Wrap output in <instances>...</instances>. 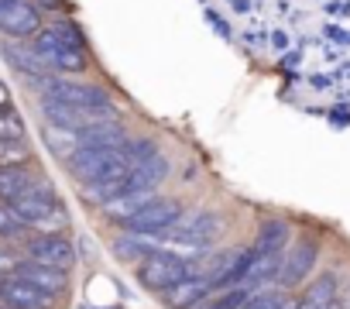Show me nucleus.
Wrapping results in <instances>:
<instances>
[{"label":"nucleus","instance_id":"obj_25","mask_svg":"<svg viewBox=\"0 0 350 309\" xmlns=\"http://www.w3.org/2000/svg\"><path fill=\"white\" fill-rule=\"evenodd\" d=\"M25 220L14 213L11 203H0V241H11V237H25Z\"/></svg>","mask_w":350,"mask_h":309},{"label":"nucleus","instance_id":"obj_2","mask_svg":"<svg viewBox=\"0 0 350 309\" xmlns=\"http://www.w3.org/2000/svg\"><path fill=\"white\" fill-rule=\"evenodd\" d=\"M14 213L25 220L28 230H66L69 217L62 210V203L55 200V193L49 189V183H31V189L25 196H18L14 203Z\"/></svg>","mask_w":350,"mask_h":309},{"label":"nucleus","instance_id":"obj_29","mask_svg":"<svg viewBox=\"0 0 350 309\" xmlns=\"http://www.w3.org/2000/svg\"><path fill=\"white\" fill-rule=\"evenodd\" d=\"M31 4H35L38 11H62L66 0H31Z\"/></svg>","mask_w":350,"mask_h":309},{"label":"nucleus","instance_id":"obj_7","mask_svg":"<svg viewBox=\"0 0 350 309\" xmlns=\"http://www.w3.org/2000/svg\"><path fill=\"white\" fill-rule=\"evenodd\" d=\"M66 165H69V172H72L79 183H93V179H103V176L131 172L127 154H124L120 148H93V144H79L76 154H72Z\"/></svg>","mask_w":350,"mask_h":309},{"label":"nucleus","instance_id":"obj_6","mask_svg":"<svg viewBox=\"0 0 350 309\" xmlns=\"http://www.w3.org/2000/svg\"><path fill=\"white\" fill-rule=\"evenodd\" d=\"M127 165H131V186L127 189H158L161 179L168 176V159L151 137H134L124 148Z\"/></svg>","mask_w":350,"mask_h":309},{"label":"nucleus","instance_id":"obj_10","mask_svg":"<svg viewBox=\"0 0 350 309\" xmlns=\"http://www.w3.org/2000/svg\"><path fill=\"white\" fill-rule=\"evenodd\" d=\"M316 261H319V244L316 241H295V244H288L285 254H282V268H278V282L275 285L299 288L312 275Z\"/></svg>","mask_w":350,"mask_h":309},{"label":"nucleus","instance_id":"obj_9","mask_svg":"<svg viewBox=\"0 0 350 309\" xmlns=\"http://www.w3.org/2000/svg\"><path fill=\"white\" fill-rule=\"evenodd\" d=\"M25 254L35 258V261L66 268V271L76 265V247H72V241L66 237V230H38L35 237L25 241Z\"/></svg>","mask_w":350,"mask_h":309},{"label":"nucleus","instance_id":"obj_28","mask_svg":"<svg viewBox=\"0 0 350 309\" xmlns=\"http://www.w3.org/2000/svg\"><path fill=\"white\" fill-rule=\"evenodd\" d=\"M206 21L213 25V31H220V38H230V28H227V21H224L217 11H206Z\"/></svg>","mask_w":350,"mask_h":309},{"label":"nucleus","instance_id":"obj_13","mask_svg":"<svg viewBox=\"0 0 350 309\" xmlns=\"http://www.w3.org/2000/svg\"><path fill=\"white\" fill-rule=\"evenodd\" d=\"M0 52H4L8 66H11L18 76H25V79L38 83V90H42V83H45V79H52L49 62L35 52V45H31V42H25V38H8L4 45H0Z\"/></svg>","mask_w":350,"mask_h":309},{"label":"nucleus","instance_id":"obj_4","mask_svg":"<svg viewBox=\"0 0 350 309\" xmlns=\"http://www.w3.org/2000/svg\"><path fill=\"white\" fill-rule=\"evenodd\" d=\"M42 96H52V100H62V103H72L79 110H86L93 120H103V117H117V107L110 100V93L103 86H93V83H72V79H45L42 83Z\"/></svg>","mask_w":350,"mask_h":309},{"label":"nucleus","instance_id":"obj_14","mask_svg":"<svg viewBox=\"0 0 350 309\" xmlns=\"http://www.w3.org/2000/svg\"><path fill=\"white\" fill-rule=\"evenodd\" d=\"M0 302L11 309H55V295L31 285L21 275H4L0 278Z\"/></svg>","mask_w":350,"mask_h":309},{"label":"nucleus","instance_id":"obj_20","mask_svg":"<svg viewBox=\"0 0 350 309\" xmlns=\"http://www.w3.org/2000/svg\"><path fill=\"white\" fill-rule=\"evenodd\" d=\"M288 241H292V227H288L285 220L271 217V220H265V224L258 227V237H254L251 247H254L258 254H285Z\"/></svg>","mask_w":350,"mask_h":309},{"label":"nucleus","instance_id":"obj_15","mask_svg":"<svg viewBox=\"0 0 350 309\" xmlns=\"http://www.w3.org/2000/svg\"><path fill=\"white\" fill-rule=\"evenodd\" d=\"M14 275H21V278H28L31 285L52 292L55 299H59L62 292H69V271H66V268H55V265H45V261H35V258H21V265H18Z\"/></svg>","mask_w":350,"mask_h":309},{"label":"nucleus","instance_id":"obj_30","mask_svg":"<svg viewBox=\"0 0 350 309\" xmlns=\"http://www.w3.org/2000/svg\"><path fill=\"white\" fill-rule=\"evenodd\" d=\"M271 45H275V52H285L288 49V35L285 31H271Z\"/></svg>","mask_w":350,"mask_h":309},{"label":"nucleus","instance_id":"obj_5","mask_svg":"<svg viewBox=\"0 0 350 309\" xmlns=\"http://www.w3.org/2000/svg\"><path fill=\"white\" fill-rule=\"evenodd\" d=\"M31 45H35V52L49 62V69H55V72L83 76V72L90 69V55H86V49L72 45L55 25H52V28H42V31L31 38Z\"/></svg>","mask_w":350,"mask_h":309},{"label":"nucleus","instance_id":"obj_3","mask_svg":"<svg viewBox=\"0 0 350 309\" xmlns=\"http://www.w3.org/2000/svg\"><path fill=\"white\" fill-rule=\"evenodd\" d=\"M186 275H203V265H193V261H186L183 254H175L168 247H158L154 254H148L137 265V282L154 295H161L175 282H183Z\"/></svg>","mask_w":350,"mask_h":309},{"label":"nucleus","instance_id":"obj_18","mask_svg":"<svg viewBox=\"0 0 350 309\" xmlns=\"http://www.w3.org/2000/svg\"><path fill=\"white\" fill-rule=\"evenodd\" d=\"M110 247H113V254H117V258H120L124 265H134V268H137V265H141V261H144L148 254H154V251H158L161 244L154 241V234L120 230V234L113 237V244H110Z\"/></svg>","mask_w":350,"mask_h":309},{"label":"nucleus","instance_id":"obj_1","mask_svg":"<svg viewBox=\"0 0 350 309\" xmlns=\"http://www.w3.org/2000/svg\"><path fill=\"white\" fill-rule=\"evenodd\" d=\"M224 230H227V220L220 217V213H213V210H196V213H183V220L175 224V227H168L165 234H161V244H168V247H189V251H206V247H213L220 237H224Z\"/></svg>","mask_w":350,"mask_h":309},{"label":"nucleus","instance_id":"obj_11","mask_svg":"<svg viewBox=\"0 0 350 309\" xmlns=\"http://www.w3.org/2000/svg\"><path fill=\"white\" fill-rule=\"evenodd\" d=\"M42 31V11L31 0H0V35L4 38H35Z\"/></svg>","mask_w":350,"mask_h":309},{"label":"nucleus","instance_id":"obj_16","mask_svg":"<svg viewBox=\"0 0 350 309\" xmlns=\"http://www.w3.org/2000/svg\"><path fill=\"white\" fill-rule=\"evenodd\" d=\"M79 144H93V148H127V131H124V124L117 120V117H103V120H90V124H83L79 131Z\"/></svg>","mask_w":350,"mask_h":309},{"label":"nucleus","instance_id":"obj_21","mask_svg":"<svg viewBox=\"0 0 350 309\" xmlns=\"http://www.w3.org/2000/svg\"><path fill=\"white\" fill-rule=\"evenodd\" d=\"M241 309H299V299L288 295V288L282 285H265V288H254Z\"/></svg>","mask_w":350,"mask_h":309},{"label":"nucleus","instance_id":"obj_24","mask_svg":"<svg viewBox=\"0 0 350 309\" xmlns=\"http://www.w3.org/2000/svg\"><path fill=\"white\" fill-rule=\"evenodd\" d=\"M336 275H319L299 299V306H326V302H336Z\"/></svg>","mask_w":350,"mask_h":309},{"label":"nucleus","instance_id":"obj_23","mask_svg":"<svg viewBox=\"0 0 350 309\" xmlns=\"http://www.w3.org/2000/svg\"><path fill=\"white\" fill-rule=\"evenodd\" d=\"M31 162V148L25 137H0V169H25Z\"/></svg>","mask_w":350,"mask_h":309},{"label":"nucleus","instance_id":"obj_19","mask_svg":"<svg viewBox=\"0 0 350 309\" xmlns=\"http://www.w3.org/2000/svg\"><path fill=\"white\" fill-rule=\"evenodd\" d=\"M154 196H158L154 189H124V193H117L113 200H107L100 210H103V217H107L110 224H120V220H127L131 213H137L141 206H148Z\"/></svg>","mask_w":350,"mask_h":309},{"label":"nucleus","instance_id":"obj_26","mask_svg":"<svg viewBox=\"0 0 350 309\" xmlns=\"http://www.w3.org/2000/svg\"><path fill=\"white\" fill-rule=\"evenodd\" d=\"M0 137H25V120L14 107H0Z\"/></svg>","mask_w":350,"mask_h":309},{"label":"nucleus","instance_id":"obj_22","mask_svg":"<svg viewBox=\"0 0 350 309\" xmlns=\"http://www.w3.org/2000/svg\"><path fill=\"white\" fill-rule=\"evenodd\" d=\"M31 183L35 179L28 176V169H0V203H14L31 189Z\"/></svg>","mask_w":350,"mask_h":309},{"label":"nucleus","instance_id":"obj_8","mask_svg":"<svg viewBox=\"0 0 350 309\" xmlns=\"http://www.w3.org/2000/svg\"><path fill=\"white\" fill-rule=\"evenodd\" d=\"M183 213H186V206H183L179 200L154 196L148 206H141L137 213H131L127 220H120L117 227H120V230H137V234H154V237H161L168 227H175V224L183 220Z\"/></svg>","mask_w":350,"mask_h":309},{"label":"nucleus","instance_id":"obj_27","mask_svg":"<svg viewBox=\"0 0 350 309\" xmlns=\"http://www.w3.org/2000/svg\"><path fill=\"white\" fill-rule=\"evenodd\" d=\"M18 265H21V258L11 247H0V275H14Z\"/></svg>","mask_w":350,"mask_h":309},{"label":"nucleus","instance_id":"obj_33","mask_svg":"<svg viewBox=\"0 0 350 309\" xmlns=\"http://www.w3.org/2000/svg\"><path fill=\"white\" fill-rule=\"evenodd\" d=\"M0 309H11V306H0Z\"/></svg>","mask_w":350,"mask_h":309},{"label":"nucleus","instance_id":"obj_31","mask_svg":"<svg viewBox=\"0 0 350 309\" xmlns=\"http://www.w3.org/2000/svg\"><path fill=\"white\" fill-rule=\"evenodd\" d=\"M0 107H11V90L0 83Z\"/></svg>","mask_w":350,"mask_h":309},{"label":"nucleus","instance_id":"obj_12","mask_svg":"<svg viewBox=\"0 0 350 309\" xmlns=\"http://www.w3.org/2000/svg\"><path fill=\"white\" fill-rule=\"evenodd\" d=\"M247 261H251V247H224V251H217V254L203 265V275L213 282V288L244 285Z\"/></svg>","mask_w":350,"mask_h":309},{"label":"nucleus","instance_id":"obj_17","mask_svg":"<svg viewBox=\"0 0 350 309\" xmlns=\"http://www.w3.org/2000/svg\"><path fill=\"white\" fill-rule=\"evenodd\" d=\"M213 292V282L206 275H186L183 282H175L172 288H165L158 299L168 306V309H189L193 302H200L203 295Z\"/></svg>","mask_w":350,"mask_h":309},{"label":"nucleus","instance_id":"obj_32","mask_svg":"<svg viewBox=\"0 0 350 309\" xmlns=\"http://www.w3.org/2000/svg\"><path fill=\"white\" fill-rule=\"evenodd\" d=\"M299 309H343V306H340V299H336V302H326V306H299Z\"/></svg>","mask_w":350,"mask_h":309},{"label":"nucleus","instance_id":"obj_34","mask_svg":"<svg viewBox=\"0 0 350 309\" xmlns=\"http://www.w3.org/2000/svg\"><path fill=\"white\" fill-rule=\"evenodd\" d=\"M0 306H4V302H0Z\"/></svg>","mask_w":350,"mask_h":309}]
</instances>
